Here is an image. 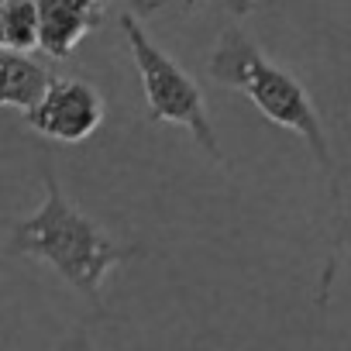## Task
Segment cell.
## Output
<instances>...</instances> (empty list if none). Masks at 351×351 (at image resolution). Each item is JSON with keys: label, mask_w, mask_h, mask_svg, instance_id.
Here are the masks:
<instances>
[{"label": "cell", "mask_w": 351, "mask_h": 351, "mask_svg": "<svg viewBox=\"0 0 351 351\" xmlns=\"http://www.w3.org/2000/svg\"><path fill=\"white\" fill-rule=\"evenodd\" d=\"M52 80L56 76L32 56L0 45V107H14L25 114L35 110Z\"/></svg>", "instance_id": "8992f818"}, {"label": "cell", "mask_w": 351, "mask_h": 351, "mask_svg": "<svg viewBox=\"0 0 351 351\" xmlns=\"http://www.w3.org/2000/svg\"><path fill=\"white\" fill-rule=\"evenodd\" d=\"M117 25L128 38L131 62L141 76L148 117L162 121V124L186 128L207 155L221 158V141H217V131H214V121H210V110H207V100H204V90L197 86V80L165 49H158L152 42V35L145 32V25L134 14H121Z\"/></svg>", "instance_id": "3957f363"}, {"label": "cell", "mask_w": 351, "mask_h": 351, "mask_svg": "<svg viewBox=\"0 0 351 351\" xmlns=\"http://www.w3.org/2000/svg\"><path fill=\"white\" fill-rule=\"evenodd\" d=\"M76 351H90V348H86V337H80V341H76Z\"/></svg>", "instance_id": "30bf717a"}, {"label": "cell", "mask_w": 351, "mask_h": 351, "mask_svg": "<svg viewBox=\"0 0 351 351\" xmlns=\"http://www.w3.org/2000/svg\"><path fill=\"white\" fill-rule=\"evenodd\" d=\"M183 4H186V8H200V4H204V0H183Z\"/></svg>", "instance_id": "8fae6325"}, {"label": "cell", "mask_w": 351, "mask_h": 351, "mask_svg": "<svg viewBox=\"0 0 351 351\" xmlns=\"http://www.w3.org/2000/svg\"><path fill=\"white\" fill-rule=\"evenodd\" d=\"M4 49L32 52L38 49V8L35 0H8L4 4Z\"/></svg>", "instance_id": "52a82bcc"}, {"label": "cell", "mask_w": 351, "mask_h": 351, "mask_svg": "<svg viewBox=\"0 0 351 351\" xmlns=\"http://www.w3.org/2000/svg\"><path fill=\"white\" fill-rule=\"evenodd\" d=\"M255 4H258V0H231V14L234 18H245V14L255 11Z\"/></svg>", "instance_id": "ba28073f"}, {"label": "cell", "mask_w": 351, "mask_h": 351, "mask_svg": "<svg viewBox=\"0 0 351 351\" xmlns=\"http://www.w3.org/2000/svg\"><path fill=\"white\" fill-rule=\"evenodd\" d=\"M0 4H8V0H0Z\"/></svg>", "instance_id": "4fadbf2b"}, {"label": "cell", "mask_w": 351, "mask_h": 351, "mask_svg": "<svg viewBox=\"0 0 351 351\" xmlns=\"http://www.w3.org/2000/svg\"><path fill=\"white\" fill-rule=\"evenodd\" d=\"M42 183H45V200L32 217L14 224L11 252L52 265L73 289L86 293L90 300H100L107 272L128 262L134 248L114 241L93 217H86L80 207L66 200L52 165H45Z\"/></svg>", "instance_id": "6da1fadb"}, {"label": "cell", "mask_w": 351, "mask_h": 351, "mask_svg": "<svg viewBox=\"0 0 351 351\" xmlns=\"http://www.w3.org/2000/svg\"><path fill=\"white\" fill-rule=\"evenodd\" d=\"M0 45H4V4H0Z\"/></svg>", "instance_id": "9c48e42d"}, {"label": "cell", "mask_w": 351, "mask_h": 351, "mask_svg": "<svg viewBox=\"0 0 351 351\" xmlns=\"http://www.w3.org/2000/svg\"><path fill=\"white\" fill-rule=\"evenodd\" d=\"M107 117V104L100 90L86 80H69L56 76L45 97L38 100L35 110H28V124L59 145H80L86 141Z\"/></svg>", "instance_id": "277c9868"}, {"label": "cell", "mask_w": 351, "mask_h": 351, "mask_svg": "<svg viewBox=\"0 0 351 351\" xmlns=\"http://www.w3.org/2000/svg\"><path fill=\"white\" fill-rule=\"evenodd\" d=\"M38 8V49L52 59H66L104 21L93 0H35Z\"/></svg>", "instance_id": "5b68a950"}, {"label": "cell", "mask_w": 351, "mask_h": 351, "mask_svg": "<svg viewBox=\"0 0 351 351\" xmlns=\"http://www.w3.org/2000/svg\"><path fill=\"white\" fill-rule=\"evenodd\" d=\"M93 4H104V0H93Z\"/></svg>", "instance_id": "7c38bea8"}, {"label": "cell", "mask_w": 351, "mask_h": 351, "mask_svg": "<svg viewBox=\"0 0 351 351\" xmlns=\"http://www.w3.org/2000/svg\"><path fill=\"white\" fill-rule=\"evenodd\" d=\"M210 80L221 86H231L238 93H245L262 117H269L272 124L296 131L306 148L313 152V158L320 162L324 172H334V158L327 148V134H324V121L306 93V86L286 73L282 66H276L241 28H224L214 52H210Z\"/></svg>", "instance_id": "7a4b0ae2"}]
</instances>
